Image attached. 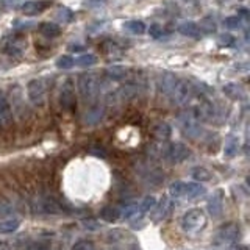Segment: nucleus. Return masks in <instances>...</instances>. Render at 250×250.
I'll list each match as a JSON object with an SVG mask.
<instances>
[{
    "label": "nucleus",
    "instance_id": "14",
    "mask_svg": "<svg viewBox=\"0 0 250 250\" xmlns=\"http://www.w3.org/2000/svg\"><path fill=\"white\" fill-rule=\"evenodd\" d=\"M105 116V108L102 105H94L91 108H88V111L84 113L83 121L86 125H97Z\"/></svg>",
    "mask_w": 250,
    "mask_h": 250
},
{
    "label": "nucleus",
    "instance_id": "21",
    "mask_svg": "<svg viewBox=\"0 0 250 250\" xmlns=\"http://www.w3.org/2000/svg\"><path fill=\"white\" fill-rule=\"evenodd\" d=\"M146 213L143 211V208H141L138 203H135V205H130L124 209V213L121 214L124 219H127V221H136V219H141Z\"/></svg>",
    "mask_w": 250,
    "mask_h": 250
},
{
    "label": "nucleus",
    "instance_id": "35",
    "mask_svg": "<svg viewBox=\"0 0 250 250\" xmlns=\"http://www.w3.org/2000/svg\"><path fill=\"white\" fill-rule=\"evenodd\" d=\"M234 41H236V39H234L231 35H221V36H219V44H221V45H227V47H229V45H233L234 44Z\"/></svg>",
    "mask_w": 250,
    "mask_h": 250
},
{
    "label": "nucleus",
    "instance_id": "17",
    "mask_svg": "<svg viewBox=\"0 0 250 250\" xmlns=\"http://www.w3.org/2000/svg\"><path fill=\"white\" fill-rule=\"evenodd\" d=\"M178 33L180 35H183L186 38H199L202 33H200V28L197 23H194V22H189V21H186V22H182L178 25Z\"/></svg>",
    "mask_w": 250,
    "mask_h": 250
},
{
    "label": "nucleus",
    "instance_id": "27",
    "mask_svg": "<svg viewBox=\"0 0 250 250\" xmlns=\"http://www.w3.org/2000/svg\"><path fill=\"white\" fill-rule=\"evenodd\" d=\"M96 61H97V58L94 57V55H91V53H84V55H82V57H78L77 60H74L75 64H78L80 67L94 66V64H96Z\"/></svg>",
    "mask_w": 250,
    "mask_h": 250
},
{
    "label": "nucleus",
    "instance_id": "3",
    "mask_svg": "<svg viewBox=\"0 0 250 250\" xmlns=\"http://www.w3.org/2000/svg\"><path fill=\"white\" fill-rule=\"evenodd\" d=\"M207 225V214L200 208H192L182 216L180 227L185 233H197Z\"/></svg>",
    "mask_w": 250,
    "mask_h": 250
},
{
    "label": "nucleus",
    "instance_id": "2",
    "mask_svg": "<svg viewBox=\"0 0 250 250\" xmlns=\"http://www.w3.org/2000/svg\"><path fill=\"white\" fill-rule=\"evenodd\" d=\"M160 156L170 164H178L186 160H189L191 156V148L186 147L182 143H170V144H163L160 147Z\"/></svg>",
    "mask_w": 250,
    "mask_h": 250
},
{
    "label": "nucleus",
    "instance_id": "33",
    "mask_svg": "<svg viewBox=\"0 0 250 250\" xmlns=\"http://www.w3.org/2000/svg\"><path fill=\"white\" fill-rule=\"evenodd\" d=\"M148 35H150L153 39H161L164 36V30L155 23V25H150V28H148Z\"/></svg>",
    "mask_w": 250,
    "mask_h": 250
},
{
    "label": "nucleus",
    "instance_id": "31",
    "mask_svg": "<svg viewBox=\"0 0 250 250\" xmlns=\"http://www.w3.org/2000/svg\"><path fill=\"white\" fill-rule=\"evenodd\" d=\"M72 250H96V246L88 239H80L72 246Z\"/></svg>",
    "mask_w": 250,
    "mask_h": 250
},
{
    "label": "nucleus",
    "instance_id": "22",
    "mask_svg": "<svg viewBox=\"0 0 250 250\" xmlns=\"http://www.w3.org/2000/svg\"><path fill=\"white\" fill-rule=\"evenodd\" d=\"M39 31L45 36V38H57L61 35V28L57 25V23H52V22H42L39 25Z\"/></svg>",
    "mask_w": 250,
    "mask_h": 250
},
{
    "label": "nucleus",
    "instance_id": "25",
    "mask_svg": "<svg viewBox=\"0 0 250 250\" xmlns=\"http://www.w3.org/2000/svg\"><path fill=\"white\" fill-rule=\"evenodd\" d=\"M191 175L197 183H207V182H209L211 178H213L211 172L208 169H205V167H194L192 172H191Z\"/></svg>",
    "mask_w": 250,
    "mask_h": 250
},
{
    "label": "nucleus",
    "instance_id": "18",
    "mask_svg": "<svg viewBox=\"0 0 250 250\" xmlns=\"http://www.w3.org/2000/svg\"><path fill=\"white\" fill-rule=\"evenodd\" d=\"M21 227V219L19 217H10L0 222V234H10L14 233Z\"/></svg>",
    "mask_w": 250,
    "mask_h": 250
},
{
    "label": "nucleus",
    "instance_id": "23",
    "mask_svg": "<svg viewBox=\"0 0 250 250\" xmlns=\"http://www.w3.org/2000/svg\"><path fill=\"white\" fill-rule=\"evenodd\" d=\"M238 150H239V139L238 138H229L225 141L224 155L227 158H233V156L238 153Z\"/></svg>",
    "mask_w": 250,
    "mask_h": 250
},
{
    "label": "nucleus",
    "instance_id": "26",
    "mask_svg": "<svg viewBox=\"0 0 250 250\" xmlns=\"http://www.w3.org/2000/svg\"><path fill=\"white\" fill-rule=\"evenodd\" d=\"M124 28L128 30L133 35H144L146 33V23L141 21H128L124 23Z\"/></svg>",
    "mask_w": 250,
    "mask_h": 250
},
{
    "label": "nucleus",
    "instance_id": "7",
    "mask_svg": "<svg viewBox=\"0 0 250 250\" xmlns=\"http://www.w3.org/2000/svg\"><path fill=\"white\" fill-rule=\"evenodd\" d=\"M60 105L62 109H72L75 106V88L72 80H66L64 84H62L61 92H60Z\"/></svg>",
    "mask_w": 250,
    "mask_h": 250
},
{
    "label": "nucleus",
    "instance_id": "20",
    "mask_svg": "<svg viewBox=\"0 0 250 250\" xmlns=\"http://www.w3.org/2000/svg\"><path fill=\"white\" fill-rule=\"evenodd\" d=\"M224 94L229 99L231 100H241L242 97H244V91H242V88L239 84L236 83H229V84H225L224 88H222Z\"/></svg>",
    "mask_w": 250,
    "mask_h": 250
},
{
    "label": "nucleus",
    "instance_id": "15",
    "mask_svg": "<svg viewBox=\"0 0 250 250\" xmlns=\"http://www.w3.org/2000/svg\"><path fill=\"white\" fill-rule=\"evenodd\" d=\"M13 121V111H11V105L8 99L0 92V127L2 125H8Z\"/></svg>",
    "mask_w": 250,
    "mask_h": 250
},
{
    "label": "nucleus",
    "instance_id": "5",
    "mask_svg": "<svg viewBox=\"0 0 250 250\" xmlns=\"http://www.w3.org/2000/svg\"><path fill=\"white\" fill-rule=\"evenodd\" d=\"M178 124H180V128L185 133V136L191 138V139H197L203 135V128L200 122L192 117V114L189 111H186L183 114H180L178 117Z\"/></svg>",
    "mask_w": 250,
    "mask_h": 250
},
{
    "label": "nucleus",
    "instance_id": "11",
    "mask_svg": "<svg viewBox=\"0 0 250 250\" xmlns=\"http://www.w3.org/2000/svg\"><path fill=\"white\" fill-rule=\"evenodd\" d=\"M25 47H27V42L23 41L22 38L14 36L11 39H8L3 44V52L6 55H10V57H21L23 50H25Z\"/></svg>",
    "mask_w": 250,
    "mask_h": 250
},
{
    "label": "nucleus",
    "instance_id": "19",
    "mask_svg": "<svg viewBox=\"0 0 250 250\" xmlns=\"http://www.w3.org/2000/svg\"><path fill=\"white\" fill-rule=\"evenodd\" d=\"M153 135L155 138L161 141V143H164V141H167L172 135V128H170V125L167 122H160L158 125H155V128H153Z\"/></svg>",
    "mask_w": 250,
    "mask_h": 250
},
{
    "label": "nucleus",
    "instance_id": "37",
    "mask_svg": "<svg viewBox=\"0 0 250 250\" xmlns=\"http://www.w3.org/2000/svg\"><path fill=\"white\" fill-rule=\"evenodd\" d=\"M231 250H249V247L244 244H239V246H234V249H231Z\"/></svg>",
    "mask_w": 250,
    "mask_h": 250
},
{
    "label": "nucleus",
    "instance_id": "24",
    "mask_svg": "<svg viewBox=\"0 0 250 250\" xmlns=\"http://www.w3.org/2000/svg\"><path fill=\"white\" fill-rule=\"evenodd\" d=\"M121 214L122 213L119 211V208H116V207H105L104 209H102L100 217L104 219V221H106V222H116V221H119Z\"/></svg>",
    "mask_w": 250,
    "mask_h": 250
},
{
    "label": "nucleus",
    "instance_id": "30",
    "mask_svg": "<svg viewBox=\"0 0 250 250\" xmlns=\"http://www.w3.org/2000/svg\"><path fill=\"white\" fill-rule=\"evenodd\" d=\"M156 205V199L153 195H147L146 199H143V202L139 203V207L143 208L144 213H150V209Z\"/></svg>",
    "mask_w": 250,
    "mask_h": 250
},
{
    "label": "nucleus",
    "instance_id": "34",
    "mask_svg": "<svg viewBox=\"0 0 250 250\" xmlns=\"http://www.w3.org/2000/svg\"><path fill=\"white\" fill-rule=\"evenodd\" d=\"M199 28H200V30L203 28V30H207V31H209V33H211V31H214V30H216V23H214L213 21H211V19L205 18V19H203V21L200 22Z\"/></svg>",
    "mask_w": 250,
    "mask_h": 250
},
{
    "label": "nucleus",
    "instance_id": "10",
    "mask_svg": "<svg viewBox=\"0 0 250 250\" xmlns=\"http://www.w3.org/2000/svg\"><path fill=\"white\" fill-rule=\"evenodd\" d=\"M207 194V189L205 186L202 183H185L183 182V186H182V197L180 199H186V200H195L202 197V195Z\"/></svg>",
    "mask_w": 250,
    "mask_h": 250
},
{
    "label": "nucleus",
    "instance_id": "38",
    "mask_svg": "<svg viewBox=\"0 0 250 250\" xmlns=\"http://www.w3.org/2000/svg\"><path fill=\"white\" fill-rule=\"evenodd\" d=\"M35 250H49V249H47V247H44V246H39V247H36Z\"/></svg>",
    "mask_w": 250,
    "mask_h": 250
},
{
    "label": "nucleus",
    "instance_id": "32",
    "mask_svg": "<svg viewBox=\"0 0 250 250\" xmlns=\"http://www.w3.org/2000/svg\"><path fill=\"white\" fill-rule=\"evenodd\" d=\"M57 18L61 21V22H70L74 19V14H72V11L70 10H67V8H60V11H58V14H57Z\"/></svg>",
    "mask_w": 250,
    "mask_h": 250
},
{
    "label": "nucleus",
    "instance_id": "28",
    "mask_svg": "<svg viewBox=\"0 0 250 250\" xmlns=\"http://www.w3.org/2000/svg\"><path fill=\"white\" fill-rule=\"evenodd\" d=\"M224 27L229 30H241L242 28V19L239 16H230V18L224 19Z\"/></svg>",
    "mask_w": 250,
    "mask_h": 250
},
{
    "label": "nucleus",
    "instance_id": "8",
    "mask_svg": "<svg viewBox=\"0 0 250 250\" xmlns=\"http://www.w3.org/2000/svg\"><path fill=\"white\" fill-rule=\"evenodd\" d=\"M172 207H174V203H172V199L169 197V195H167V197L161 199V202L158 203V205H155L150 209L153 221L160 222V221H163V219H166L172 213Z\"/></svg>",
    "mask_w": 250,
    "mask_h": 250
},
{
    "label": "nucleus",
    "instance_id": "4",
    "mask_svg": "<svg viewBox=\"0 0 250 250\" xmlns=\"http://www.w3.org/2000/svg\"><path fill=\"white\" fill-rule=\"evenodd\" d=\"M47 89H49V83L45 78H33L27 84V96L30 102L36 106L44 105L47 97Z\"/></svg>",
    "mask_w": 250,
    "mask_h": 250
},
{
    "label": "nucleus",
    "instance_id": "1",
    "mask_svg": "<svg viewBox=\"0 0 250 250\" xmlns=\"http://www.w3.org/2000/svg\"><path fill=\"white\" fill-rule=\"evenodd\" d=\"M102 86H104L102 84V80L99 78V75L94 72H84L78 77V80H77L78 94H80L83 100L96 99L102 91Z\"/></svg>",
    "mask_w": 250,
    "mask_h": 250
},
{
    "label": "nucleus",
    "instance_id": "12",
    "mask_svg": "<svg viewBox=\"0 0 250 250\" xmlns=\"http://www.w3.org/2000/svg\"><path fill=\"white\" fill-rule=\"evenodd\" d=\"M50 5H52L50 0H28V2H23L22 13L28 16H35L45 11Z\"/></svg>",
    "mask_w": 250,
    "mask_h": 250
},
{
    "label": "nucleus",
    "instance_id": "9",
    "mask_svg": "<svg viewBox=\"0 0 250 250\" xmlns=\"http://www.w3.org/2000/svg\"><path fill=\"white\" fill-rule=\"evenodd\" d=\"M180 78L174 74H170V72H164L158 77V89L161 94H164L166 97H169L172 91L175 89V86L178 83Z\"/></svg>",
    "mask_w": 250,
    "mask_h": 250
},
{
    "label": "nucleus",
    "instance_id": "16",
    "mask_svg": "<svg viewBox=\"0 0 250 250\" xmlns=\"http://www.w3.org/2000/svg\"><path fill=\"white\" fill-rule=\"evenodd\" d=\"M105 75L108 80H113V82H122L125 78L128 77V69L124 67V66H109L105 70Z\"/></svg>",
    "mask_w": 250,
    "mask_h": 250
},
{
    "label": "nucleus",
    "instance_id": "36",
    "mask_svg": "<svg viewBox=\"0 0 250 250\" xmlns=\"http://www.w3.org/2000/svg\"><path fill=\"white\" fill-rule=\"evenodd\" d=\"M0 2H2L5 6H16L18 3H21L22 0H0Z\"/></svg>",
    "mask_w": 250,
    "mask_h": 250
},
{
    "label": "nucleus",
    "instance_id": "6",
    "mask_svg": "<svg viewBox=\"0 0 250 250\" xmlns=\"http://www.w3.org/2000/svg\"><path fill=\"white\" fill-rule=\"evenodd\" d=\"M239 236H241V227L234 222H230L222 225L217 230L214 242L216 244H233V242H236L239 239Z\"/></svg>",
    "mask_w": 250,
    "mask_h": 250
},
{
    "label": "nucleus",
    "instance_id": "13",
    "mask_svg": "<svg viewBox=\"0 0 250 250\" xmlns=\"http://www.w3.org/2000/svg\"><path fill=\"white\" fill-rule=\"evenodd\" d=\"M208 213L213 217H219L224 211V195L222 191H216L211 197L208 199Z\"/></svg>",
    "mask_w": 250,
    "mask_h": 250
},
{
    "label": "nucleus",
    "instance_id": "29",
    "mask_svg": "<svg viewBox=\"0 0 250 250\" xmlns=\"http://www.w3.org/2000/svg\"><path fill=\"white\" fill-rule=\"evenodd\" d=\"M75 62H74V58L69 57V55H62V57H60L57 60V67L58 69H70L74 67Z\"/></svg>",
    "mask_w": 250,
    "mask_h": 250
}]
</instances>
